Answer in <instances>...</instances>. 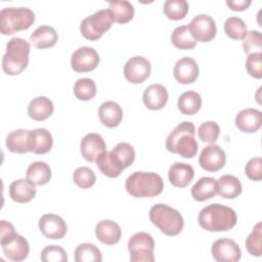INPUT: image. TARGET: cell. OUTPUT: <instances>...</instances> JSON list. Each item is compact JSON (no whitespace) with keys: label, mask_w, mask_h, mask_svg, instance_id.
Returning <instances> with one entry per match:
<instances>
[{"label":"cell","mask_w":262,"mask_h":262,"mask_svg":"<svg viewBox=\"0 0 262 262\" xmlns=\"http://www.w3.org/2000/svg\"><path fill=\"white\" fill-rule=\"evenodd\" d=\"M27 179L35 185H45L51 178V169L45 162H34L27 169Z\"/></svg>","instance_id":"4dcf8cb0"},{"label":"cell","mask_w":262,"mask_h":262,"mask_svg":"<svg viewBox=\"0 0 262 262\" xmlns=\"http://www.w3.org/2000/svg\"><path fill=\"white\" fill-rule=\"evenodd\" d=\"M155 242L147 232H136L128 241L131 262H154Z\"/></svg>","instance_id":"9c48e42d"},{"label":"cell","mask_w":262,"mask_h":262,"mask_svg":"<svg viewBox=\"0 0 262 262\" xmlns=\"http://www.w3.org/2000/svg\"><path fill=\"white\" fill-rule=\"evenodd\" d=\"M243 48L245 53H257L262 50V36L257 30L249 31L243 38Z\"/></svg>","instance_id":"7bdbcfd3"},{"label":"cell","mask_w":262,"mask_h":262,"mask_svg":"<svg viewBox=\"0 0 262 262\" xmlns=\"http://www.w3.org/2000/svg\"><path fill=\"white\" fill-rule=\"evenodd\" d=\"M73 180L80 188H90L96 181V176L92 169L86 166L77 168L73 173Z\"/></svg>","instance_id":"60d3db41"},{"label":"cell","mask_w":262,"mask_h":262,"mask_svg":"<svg viewBox=\"0 0 262 262\" xmlns=\"http://www.w3.org/2000/svg\"><path fill=\"white\" fill-rule=\"evenodd\" d=\"M96 165L100 172L110 178H116L120 176V174L124 170V167L117 159V157L112 152V150L105 151L96 161Z\"/></svg>","instance_id":"f1b7e54d"},{"label":"cell","mask_w":262,"mask_h":262,"mask_svg":"<svg viewBox=\"0 0 262 262\" xmlns=\"http://www.w3.org/2000/svg\"><path fill=\"white\" fill-rule=\"evenodd\" d=\"M177 106L183 115L192 116L200 111L202 106V97L195 91H185L179 96Z\"/></svg>","instance_id":"1f68e13d"},{"label":"cell","mask_w":262,"mask_h":262,"mask_svg":"<svg viewBox=\"0 0 262 262\" xmlns=\"http://www.w3.org/2000/svg\"><path fill=\"white\" fill-rule=\"evenodd\" d=\"M98 63L99 55L92 47H80L71 56V67L78 73L91 72L96 69Z\"/></svg>","instance_id":"7c38bea8"},{"label":"cell","mask_w":262,"mask_h":262,"mask_svg":"<svg viewBox=\"0 0 262 262\" xmlns=\"http://www.w3.org/2000/svg\"><path fill=\"white\" fill-rule=\"evenodd\" d=\"M218 194L224 199H235L242 193V183L239 179L233 175L225 174L217 180Z\"/></svg>","instance_id":"83f0119b"},{"label":"cell","mask_w":262,"mask_h":262,"mask_svg":"<svg viewBox=\"0 0 262 262\" xmlns=\"http://www.w3.org/2000/svg\"><path fill=\"white\" fill-rule=\"evenodd\" d=\"M246 70L251 77L255 79L262 78V52L251 53L248 55Z\"/></svg>","instance_id":"f6af8a7d"},{"label":"cell","mask_w":262,"mask_h":262,"mask_svg":"<svg viewBox=\"0 0 262 262\" xmlns=\"http://www.w3.org/2000/svg\"><path fill=\"white\" fill-rule=\"evenodd\" d=\"M198 221L200 226L207 231H227L235 226L237 216L230 207L214 203L200 211Z\"/></svg>","instance_id":"6da1fadb"},{"label":"cell","mask_w":262,"mask_h":262,"mask_svg":"<svg viewBox=\"0 0 262 262\" xmlns=\"http://www.w3.org/2000/svg\"><path fill=\"white\" fill-rule=\"evenodd\" d=\"M246 249L252 256L262 255V223L258 222L246 238Z\"/></svg>","instance_id":"74e56055"},{"label":"cell","mask_w":262,"mask_h":262,"mask_svg":"<svg viewBox=\"0 0 262 262\" xmlns=\"http://www.w3.org/2000/svg\"><path fill=\"white\" fill-rule=\"evenodd\" d=\"M194 134V125L191 122L184 121L177 125L168 135L166 148L170 152L177 154L184 159H191L196 155L199 149Z\"/></svg>","instance_id":"7a4b0ae2"},{"label":"cell","mask_w":262,"mask_h":262,"mask_svg":"<svg viewBox=\"0 0 262 262\" xmlns=\"http://www.w3.org/2000/svg\"><path fill=\"white\" fill-rule=\"evenodd\" d=\"M226 162L225 151L218 145L211 143L205 146L199 157V164L205 171L216 172L222 169Z\"/></svg>","instance_id":"4fadbf2b"},{"label":"cell","mask_w":262,"mask_h":262,"mask_svg":"<svg viewBox=\"0 0 262 262\" xmlns=\"http://www.w3.org/2000/svg\"><path fill=\"white\" fill-rule=\"evenodd\" d=\"M41 233L50 239L62 238L68 230L66 221L55 214H44L39 220Z\"/></svg>","instance_id":"2e32d148"},{"label":"cell","mask_w":262,"mask_h":262,"mask_svg":"<svg viewBox=\"0 0 262 262\" xmlns=\"http://www.w3.org/2000/svg\"><path fill=\"white\" fill-rule=\"evenodd\" d=\"M262 125V114L257 108H246L235 117V126L245 133H255Z\"/></svg>","instance_id":"d6986e66"},{"label":"cell","mask_w":262,"mask_h":262,"mask_svg":"<svg viewBox=\"0 0 262 262\" xmlns=\"http://www.w3.org/2000/svg\"><path fill=\"white\" fill-rule=\"evenodd\" d=\"M188 9L189 6L186 0H167L163 5L165 15L172 20H180L184 18Z\"/></svg>","instance_id":"d590c367"},{"label":"cell","mask_w":262,"mask_h":262,"mask_svg":"<svg viewBox=\"0 0 262 262\" xmlns=\"http://www.w3.org/2000/svg\"><path fill=\"white\" fill-rule=\"evenodd\" d=\"M148 215L150 222L168 236H175L183 229L182 215L168 205L157 204L152 206Z\"/></svg>","instance_id":"8992f818"},{"label":"cell","mask_w":262,"mask_h":262,"mask_svg":"<svg viewBox=\"0 0 262 262\" xmlns=\"http://www.w3.org/2000/svg\"><path fill=\"white\" fill-rule=\"evenodd\" d=\"M98 117L104 126L115 128L123 119V110L115 101H105L99 106Z\"/></svg>","instance_id":"cb8c5ba5"},{"label":"cell","mask_w":262,"mask_h":262,"mask_svg":"<svg viewBox=\"0 0 262 262\" xmlns=\"http://www.w3.org/2000/svg\"><path fill=\"white\" fill-rule=\"evenodd\" d=\"M0 232V243L5 257L14 262L24 261L30 252L28 241L23 235L16 233L14 226L5 220L1 221Z\"/></svg>","instance_id":"5b68a950"},{"label":"cell","mask_w":262,"mask_h":262,"mask_svg":"<svg viewBox=\"0 0 262 262\" xmlns=\"http://www.w3.org/2000/svg\"><path fill=\"white\" fill-rule=\"evenodd\" d=\"M192 38L198 42H210L217 33L216 23L208 14H199L194 16L188 25Z\"/></svg>","instance_id":"30bf717a"},{"label":"cell","mask_w":262,"mask_h":262,"mask_svg":"<svg viewBox=\"0 0 262 262\" xmlns=\"http://www.w3.org/2000/svg\"><path fill=\"white\" fill-rule=\"evenodd\" d=\"M171 42L172 44L182 50H189L195 47L196 41L192 38L188 26H179L175 28L171 34Z\"/></svg>","instance_id":"836d02e7"},{"label":"cell","mask_w":262,"mask_h":262,"mask_svg":"<svg viewBox=\"0 0 262 262\" xmlns=\"http://www.w3.org/2000/svg\"><path fill=\"white\" fill-rule=\"evenodd\" d=\"M220 134L219 125L214 121H207L200 125L198 129V136L203 142L214 143Z\"/></svg>","instance_id":"b9f144b4"},{"label":"cell","mask_w":262,"mask_h":262,"mask_svg":"<svg viewBox=\"0 0 262 262\" xmlns=\"http://www.w3.org/2000/svg\"><path fill=\"white\" fill-rule=\"evenodd\" d=\"M35 21V13L28 7H5L0 11V32L12 35L29 29Z\"/></svg>","instance_id":"52a82bcc"},{"label":"cell","mask_w":262,"mask_h":262,"mask_svg":"<svg viewBox=\"0 0 262 262\" xmlns=\"http://www.w3.org/2000/svg\"><path fill=\"white\" fill-rule=\"evenodd\" d=\"M224 32L229 38L241 40L245 37L248 31L245 21L241 17L230 16L224 23Z\"/></svg>","instance_id":"f35d334b"},{"label":"cell","mask_w":262,"mask_h":262,"mask_svg":"<svg viewBox=\"0 0 262 262\" xmlns=\"http://www.w3.org/2000/svg\"><path fill=\"white\" fill-rule=\"evenodd\" d=\"M74 94L80 100H90L96 94L95 82L90 78L78 79L74 85Z\"/></svg>","instance_id":"8d00e7d4"},{"label":"cell","mask_w":262,"mask_h":262,"mask_svg":"<svg viewBox=\"0 0 262 262\" xmlns=\"http://www.w3.org/2000/svg\"><path fill=\"white\" fill-rule=\"evenodd\" d=\"M150 72L151 66L149 60L140 55L131 57L124 66V76L133 84L143 83L149 77Z\"/></svg>","instance_id":"8fae6325"},{"label":"cell","mask_w":262,"mask_h":262,"mask_svg":"<svg viewBox=\"0 0 262 262\" xmlns=\"http://www.w3.org/2000/svg\"><path fill=\"white\" fill-rule=\"evenodd\" d=\"M193 168L186 163L176 162L171 165L168 171V178L170 183L179 188L186 187L193 179Z\"/></svg>","instance_id":"44dd1931"},{"label":"cell","mask_w":262,"mask_h":262,"mask_svg":"<svg viewBox=\"0 0 262 262\" xmlns=\"http://www.w3.org/2000/svg\"><path fill=\"white\" fill-rule=\"evenodd\" d=\"M113 23L111 10L108 8L100 9L81 21L80 32L87 40L95 41L101 38V36L111 29Z\"/></svg>","instance_id":"ba28073f"},{"label":"cell","mask_w":262,"mask_h":262,"mask_svg":"<svg viewBox=\"0 0 262 262\" xmlns=\"http://www.w3.org/2000/svg\"><path fill=\"white\" fill-rule=\"evenodd\" d=\"M96 237L104 245L117 244L122 236L121 227L113 220H101L95 226Z\"/></svg>","instance_id":"603a6c76"},{"label":"cell","mask_w":262,"mask_h":262,"mask_svg":"<svg viewBox=\"0 0 262 262\" xmlns=\"http://www.w3.org/2000/svg\"><path fill=\"white\" fill-rule=\"evenodd\" d=\"M30 130L17 129L10 132L6 137V146L11 152L25 154L29 151L28 138Z\"/></svg>","instance_id":"d6a6232c"},{"label":"cell","mask_w":262,"mask_h":262,"mask_svg":"<svg viewBox=\"0 0 262 262\" xmlns=\"http://www.w3.org/2000/svg\"><path fill=\"white\" fill-rule=\"evenodd\" d=\"M41 260L43 262H67L68 256L63 248L56 245H50L42 250Z\"/></svg>","instance_id":"ee69618b"},{"label":"cell","mask_w":262,"mask_h":262,"mask_svg":"<svg viewBox=\"0 0 262 262\" xmlns=\"http://www.w3.org/2000/svg\"><path fill=\"white\" fill-rule=\"evenodd\" d=\"M199 66L196 61L188 56L177 60L173 69V76L180 84H191L199 77Z\"/></svg>","instance_id":"e0dca14e"},{"label":"cell","mask_w":262,"mask_h":262,"mask_svg":"<svg viewBox=\"0 0 262 262\" xmlns=\"http://www.w3.org/2000/svg\"><path fill=\"white\" fill-rule=\"evenodd\" d=\"M191 196L198 202L214 198L217 192V181L212 177H201L191 187Z\"/></svg>","instance_id":"484cf974"},{"label":"cell","mask_w":262,"mask_h":262,"mask_svg":"<svg viewBox=\"0 0 262 262\" xmlns=\"http://www.w3.org/2000/svg\"><path fill=\"white\" fill-rule=\"evenodd\" d=\"M108 5L115 23L126 24L134 16V6L127 0H112Z\"/></svg>","instance_id":"f546056e"},{"label":"cell","mask_w":262,"mask_h":262,"mask_svg":"<svg viewBox=\"0 0 262 262\" xmlns=\"http://www.w3.org/2000/svg\"><path fill=\"white\" fill-rule=\"evenodd\" d=\"M31 46L28 41L19 37L11 38L6 45V52L2 57V69L5 74L15 76L20 74L29 63Z\"/></svg>","instance_id":"277c9868"},{"label":"cell","mask_w":262,"mask_h":262,"mask_svg":"<svg viewBox=\"0 0 262 262\" xmlns=\"http://www.w3.org/2000/svg\"><path fill=\"white\" fill-rule=\"evenodd\" d=\"M211 254L217 262H236L242 257L238 245L230 238L216 239L211 247Z\"/></svg>","instance_id":"5bb4252c"},{"label":"cell","mask_w":262,"mask_h":262,"mask_svg":"<svg viewBox=\"0 0 262 262\" xmlns=\"http://www.w3.org/2000/svg\"><path fill=\"white\" fill-rule=\"evenodd\" d=\"M76 262H101L102 256L100 250L93 244H80L75 250Z\"/></svg>","instance_id":"e575fe53"},{"label":"cell","mask_w":262,"mask_h":262,"mask_svg":"<svg viewBox=\"0 0 262 262\" xmlns=\"http://www.w3.org/2000/svg\"><path fill=\"white\" fill-rule=\"evenodd\" d=\"M80 151L86 161L96 163L106 151V145L102 136L97 133H88L81 140Z\"/></svg>","instance_id":"9a60e30c"},{"label":"cell","mask_w":262,"mask_h":262,"mask_svg":"<svg viewBox=\"0 0 262 262\" xmlns=\"http://www.w3.org/2000/svg\"><path fill=\"white\" fill-rule=\"evenodd\" d=\"M52 144V135L47 129L37 128L35 130H30L28 138L29 151L36 155H44L51 149Z\"/></svg>","instance_id":"ac0fdd59"},{"label":"cell","mask_w":262,"mask_h":262,"mask_svg":"<svg viewBox=\"0 0 262 262\" xmlns=\"http://www.w3.org/2000/svg\"><path fill=\"white\" fill-rule=\"evenodd\" d=\"M247 177L253 181H260L262 179V158L255 157L248 161L245 167Z\"/></svg>","instance_id":"bcb514c9"},{"label":"cell","mask_w":262,"mask_h":262,"mask_svg":"<svg viewBox=\"0 0 262 262\" xmlns=\"http://www.w3.org/2000/svg\"><path fill=\"white\" fill-rule=\"evenodd\" d=\"M251 3H252L251 0H226V5L231 10H235V11L246 10L251 5Z\"/></svg>","instance_id":"7dc6e473"},{"label":"cell","mask_w":262,"mask_h":262,"mask_svg":"<svg viewBox=\"0 0 262 262\" xmlns=\"http://www.w3.org/2000/svg\"><path fill=\"white\" fill-rule=\"evenodd\" d=\"M36 195L35 184L29 179L20 178L14 180L9 185V196L12 201L20 204L32 201Z\"/></svg>","instance_id":"7402d4cb"},{"label":"cell","mask_w":262,"mask_h":262,"mask_svg":"<svg viewBox=\"0 0 262 262\" xmlns=\"http://www.w3.org/2000/svg\"><path fill=\"white\" fill-rule=\"evenodd\" d=\"M112 152L117 157L122 166L125 168L130 167L135 160V150L128 142H120L113 149Z\"/></svg>","instance_id":"ab89813d"},{"label":"cell","mask_w":262,"mask_h":262,"mask_svg":"<svg viewBox=\"0 0 262 262\" xmlns=\"http://www.w3.org/2000/svg\"><path fill=\"white\" fill-rule=\"evenodd\" d=\"M168 91L161 84H151L143 92L144 105L151 111L162 110L168 101Z\"/></svg>","instance_id":"ffe728a7"},{"label":"cell","mask_w":262,"mask_h":262,"mask_svg":"<svg viewBox=\"0 0 262 262\" xmlns=\"http://www.w3.org/2000/svg\"><path fill=\"white\" fill-rule=\"evenodd\" d=\"M126 190L135 198H154L164 189L162 177L154 172H134L125 182Z\"/></svg>","instance_id":"3957f363"},{"label":"cell","mask_w":262,"mask_h":262,"mask_svg":"<svg viewBox=\"0 0 262 262\" xmlns=\"http://www.w3.org/2000/svg\"><path fill=\"white\" fill-rule=\"evenodd\" d=\"M52 101L45 96L33 98L28 105V115L35 121H44L53 113Z\"/></svg>","instance_id":"4316f807"},{"label":"cell","mask_w":262,"mask_h":262,"mask_svg":"<svg viewBox=\"0 0 262 262\" xmlns=\"http://www.w3.org/2000/svg\"><path fill=\"white\" fill-rule=\"evenodd\" d=\"M57 39L58 35L55 29L50 26H40L30 36V41L32 44L39 49H45L54 46L57 42Z\"/></svg>","instance_id":"d4e9b609"}]
</instances>
